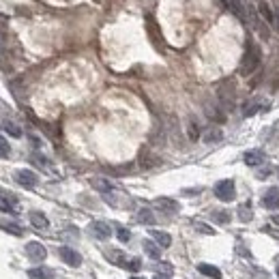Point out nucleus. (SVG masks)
I'll return each mask as SVG.
<instances>
[{
    "instance_id": "obj_1",
    "label": "nucleus",
    "mask_w": 279,
    "mask_h": 279,
    "mask_svg": "<svg viewBox=\"0 0 279 279\" xmlns=\"http://www.w3.org/2000/svg\"><path fill=\"white\" fill-rule=\"evenodd\" d=\"M260 60H262V52L260 45L249 41L245 49V56H243V63H241V75H251L253 71L260 67Z\"/></svg>"
},
{
    "instance_id": "obj_2",
    "label": "nucleus",
    "mask_w": 279,
    "mask_h": 279,
    "mask_svg": "<svg viewBox=\"0 0 279 279\" xmlns=\"http://www.w3.org/2000/svg\"><path fill=\"white\" fill-rule=\"evenodd\" d=\"M215 195H217L219 200H223V202H232V200H234V195H236L234 181H230V179L219 181V183L215 185Z\"/></svg>"
},
{
    "instance_id": "obj_3",
    "label": "nucleus",
    "mask_w": 279,
    "mask_h": 279,
    "mask_svg": "<svg viewBox=\"0 0 279 279\" xmlns=\"http://www.w3.org/2000/svg\"><path fill=\"white\" fill-rule=\"evenodd\" d=\"M26 256H28L33 262H43L45 256H47V251H45V247L41 245V243L30 241V243L26 245Z\"/></svg>"
},
{
    "instance_id": "obj_4",
    "label": "nucleus",
    "mask_w": 279,
    "mask_h": 279,
    "mask_svg": "<svg viewBox=\"0 0 279 279\" xmlns=\"http://www.w3.org/2000/svg\"><path fill=\"white\" fill-rule=\"evenodd\" d=\"M15 181H17L19 185H22V187H26V189L37 187V183H39L37 174H35V172H30V170H17V172H15Z\"/></svg>"
},
{
    "instance_id": "obj_5",
    "label": "nucleus",
    "mask_w": 279,
    "mask_h": 279,
    "mask_svg": "<svg viewBox=\"0 0 279 279\" xmlns=\"http://www.w3.org/2000/svg\"><path fill=\"white\" fill-rule=\"evenodd\" d=\"M58 253H60V258H63V262H67L69 266H80L82 264V256L73 249V247H60Z\"/></svg>"
},
{
    "instance_id": "obj_6",
    "label": "nucleus",
    "mask_w": 279,
    "mask_h": 279,
    "mask_svg": "<svg viewBox=\"0 0 279 279\" xmlns=\"http://www.w3.org/2000/svg\"><path fill=\"white\" fill-rule=\"evenodd\" d=\"M90 232L99 241H106V239H110V236H112V228L106 221H92L90 223Z\"/></svg>"
},
{
    "instance_id": "obj_7",
    "label": "nucleus",
    "mask_w": 279,
    "mask_h": 279,
    "mask_svg": "<svg viewBox=\"0 0 279 279\" xmlns=\"http://www.w3.org/2000/svg\"><path fill=\"white\" fill-rule=\"evenodd\" d=\"M243 159L249 168H260V165H264V161H266V155H264V150H247L243 155Z\"/></svg>"
},
{
    "instance_id": "obj_8",
    "label": "nucleus",
    "mask_w": 279,
    "mask_h": 279,
    "mask_svg": "<svg viewBox=\"0 0 279 279\" xmlns=\"http://www.w3.org/2000/svg\"><path fill=\"white\" fill-rule=\"evenodd\" d=\"M262 206L268 211H275L279 209V189L277 187H271L266 193H264V198H262Z\"/></svg>"
},
{
    "instance_id": "obj_9",
    "label": "nucleus",
    "mask_w": 279,
    "mask_h": 279,
    "mask_svg": "<svg viewBox=\"0 0 279 279\" xmlns=\"http://www.w3.org/2000/svg\"><path fill=\"white\" fill-rule=\"evenodd\" d=\"M155 204H157L159 209L165 211V213H179L181 211V204L176 200H172V198H157V200H155Z\"/></svg>"
},
{
    "instance_id": "obj_10",
    "label": "nucleus",
    "mask_w": 279,
    "mask_h": 279,
    "mask_svg": "<svg viewBox=\"0 0 279 279\" xmlns=\"http://www.w3.org/2000/svg\"><path fill=\"white\" fill-rule=\"evenodd\" d=\"M0 230H5L7 234H13V236H24V228L15 221H9V219H0Z\"/></svg>"
},
{
    "instance_id": "obj_11",
    "label": "nucleus",
    "mask_w": 279,
    "mask_h": 279,
    "mask_svg": "<svg viewBox=\"0 0 279 279\" xmlns=\"http://www.w3.org/2000/svg\"><path fill=\"white\" fill-rule=\"evenodd\" d=\"M30 223H33L37 230H47V228H49L47 217H45L43 213H39V211H33V213H30Z\"/></svg>"
},
{
    "instance_id": "obj_12",
    "label": "nucleus",
    "mask_w": 279,
    "mask_h": 279,
    "mask_svg": "<svg viewBox=\"0 0 279 279\" xmlns=\"http://www.w3.org/2000/svg\"><path fill=\"white\" fill-rule=\"evenodd\" d=\"M142 249L146 251V256L153 258V260H159V258H161V247L155 243V241H148V239H146V241L142 243Z\"/></svg>"
},
{
    "instance_id": "obj_13",
    "label": "nucleus",
    "mask_w": 279,
    "mask_h": 279,
    "mask_svg": "<svg viewBox=\"0 0 279 279\" xmlns=\"http://www.w3.org/2000/svg\"><path fill=\"white\" fill-rule=\"evenodd\" d=\"M28 277L30 279H54V273H52V268H47V266H37V268H30Z\"/></svg>"
},
{
    "instance_id": "obj_14",
    "label": "nucleus",
    "mask_w": 279,
    "mask_h": 279,
    "mask_svg": "<svg viewBox=\"0 0 279 279\" xmlns=\"http://www.w3.org/2000/svg\"><path fill=\"white\" fill-rule=\"evenodd\" d=\"M106 258H108L112 264H118V266H122V268H125V264H127V258H125V253H122L120 249H108V251H106Z\"/></svg>"
},
{
    "instance_id": "obj_15",
    "label": "nucleus",
    "mask_w": 279,
    "mask_h": 279,
    "mask_svg": "<svg viewBox=\"0 0 279 279\" xmlns=\"http://www.w3.org/2000/svg\"><path fill=\"white\" fill-rule=\"evenodd\" d=\"M90 185H92V187H95L97 191H101L103 195H108V193L114 191V185H112L110 181H106V179H92Z\"/></svg>"
},
{
    "instance_id": "obj_16",
    "label": "nucleus",
    "mask_w": 279,
    "mask_h": 279,
    "mask_svg": "<svg viewBox=\"0 0 279 279\" xmlns=\"http://www.w3.org/2000/svg\"><path fill=\"white\" fill-rule=\"evenodd\" d=\"M198 271L202 275H206V277H211V279H221V271L217 266H213V264L202 262V264H198Z\"/></svg>"
},
{
    "instance_id": "obj_17",
    "label": "nucleus",
    "mask_w": 279,
    "mask_h": 279,
    "mask_svg": "<svg viewBox=\"0 0 279 279\" xmlns=\"http://www.w3.org/2000/svg\"><path fill=\"white\" fill-rule=\"evenodd\" d=\"M138 221L144 223V225H155L157 217H155V213H153L150 209H140V211H138Z\"/></svg>"
},
{
    "instance_id": "obj_18",
    "label": "nucleus",
    "mask_w": 279,
    "mask_h": 279,
    "mask_svg": "<svg viewBox=\"0 0 279 279\" xmlns=\"http://www.w3.org/2000/svg\"><path fill=\"white\" fill-rule=\"evenodd\" d=\"M150 234H153L155 243H157L159 247H170V245H172V236H170L168 232H161V230H153Z\"/></svg>"
},
{
    "instance_id": "obj_19",
    "label": "nucleus",
    "mask_w": 279,
    "mask_h": 279,
    "mask_svg": "<svg viewBox=\"0 0 279 279\" xmlns=\"http://www.w3.org/2000/svg\"><path fill=\"white\" fill-rule=\"evenodd\" d=\"M223 138V133H221V129L219 127H211L209 131L204 133V142L206 144H213V142H219Z\"/></svg>"
},
{
    "instance_id": "obj_20",
    "label": "nucleus",
    "mask_w": 279,
    "mask_h": 279,
    "mask_svg": "<svg viewBox=\"0 0 279 279\" xmlns=\"http://www.w3.org/2000/svg\"><path fill=\"white\" fill-rule=\"evenodd\" d=\"M258 9H260V15L264 17V22H268V24H275V15H273V11H271V7H268V3H264V0H262V3L260 5H258Z\"/></svg>"
},
{
    "instance_id": "obj_21",
    "label": "nucleus",
    "mask_w": 279,
    "mask_h": 279,
    "mask_svg": "<svg viewBox=\"0 0 279 279\" xmlns=\"http://www.w3.org/2000/svg\"><path fill=\"white\" fill-rule=\"evenodd\" d=\"M206 114H209L213 120H217V122H223L225 120V114L221 112L219 106H211V103H209V106H206Z\"/></svg>"
},
{
    "instance_id": "obj_22",
    "label": "nucleus",
    "mask_w": 279,
    "mask_h": 279,
    "mask_svg": "<svg viewBox=\"0 0 279 279\" xmlns=\"http://www.w3.org/2000/svg\"><path fill=\"white\" fill-rule=\"evenodd\" d=\"M239 217H241V221H251L253 219V211H251V206L249 204H241L239 206Z\"/></svg>"
},
{
    "instance_id": "obj_23",
    "label": "nucleus",
    "mask_w": 279,
    "mask_h": 279,
    "mask_svg": "<svg viewBox=\"0 0 279 279\" xmlns=\"http://www.w3.org/2000/svg\"><path fill=\"white\" fill-rule=\"evenodd\" d=\"M211 217H213V221L221 223V225L230 223V213H228V211H213V213H211Z\"/></svg>"
},
{
    "instance_id": "obj_24",
    "label": "nucleus",
    "mask_w": 279,
    "mask_h": 279,
    "mask_svg": "<svg viewBox=\"0 0 279 279\" xmlns=\"http://www.w3.org/2000/svg\"><path fill=\"white\" fill-rule=\"evenodd\" d=\"M3 127L7 129L9 136H13V138H22V129H19L13 120H5V122H3Z\"/></svg>"
},
{
    "instance_id": "obj_25",
    "label": "nucleus",
    "mask_w": 279,
    "mask_h": 279,
    "mask_svg": "<svg viewBox=\"0 0 279 279\" xmlns=\"http://www.w3.org/2000/svg\"><path fill=\"white\" fill-rule=\"evenodd\" d=\"M268 106H266V103H247V106H245V112H243V114L245 116H253L256 114V112L258 110H266Z\"/></svg>"
},
{
    "instance_id": "obj_26",
    "label": "nucleus",
    "mask_w": 279,
    "mask_h": 279,
    "mask_svg": "<svg viewBox=\"0 0 279 279\" xmlns=\"http://www.w3.org/2000/svg\"><path fill=\"white\" fill-rule=\"evenodd\" d=\"M0 213H9V215H13V213H15L13 202H11V200H7V198H3V195H0Z\"/></svg>"
},
{
    "instance_id": "obj_27",
    "label": "nucleus",
    "mask_w": 279,
    "mask_h": 279,
    "mask_svg": "<svg viewBox=\"0 0 279 279\" xmlns=\"http://www.w3.org/2000/svg\"><path fill=\"white\" fill-rule=\"evenodd\" d=\"M116 236H118L120 243H129V241H131V232H129L127 228H120V225L116 228Z\"/></svg>"
},
{
    "instance_id": "obj_28",
    "label": "nucleus",
    "mask_w": 279,
    "mask_h": 279,
    "mask_svg": "<svg viewBox=\"0 0 279 279\" xmlns=\"http://www.w3.org/2000/svg\"><path fill=\"white\" fill-rule=\"evenodd\" d=\"M11 155V146H9V142L0 136V157H9Z\"/></svg>"
},
{
    "instance_id": "obj_29",
    "label": "nucleus",
    "mask_w": 279,
    "mask_h": 279,
    "mask_svg": "<svg viewBox=\"0 0 279 279\" xmlns=\"http://www.w3.org/2000/svg\"><path fill=\"white\" fill-rule=\"evenodd\" d=\"M140 266H142V262H140V258H131V260H127V264H125V268L127 271H140Z\"/></svg>"
},
{
    "instance_id": "obj_30",
    "label": "nucleus",
    "mask_w": 279,
    "mask_h": 279,
    "mask_svg": "<svg viewBox=\"0 0 279 279\" xmlns=\"http://www.w3.org/2000/svg\"><path fill=\"white\" fill-rule=\"evenodd\" d=\"M193 228L198 230V232H202V234H209V236H211V234H215V230L211 228V225H206V223H200V221H195V223H193Z\"/></svg>"
},
{
    "instance_id": "obj_31",
    "label": "nucleus",
    "mask_w": 279,
    "mask_h": 279,
    "mask_svg": "<svg viewBox=\"0 0 279 279\" xmlns=\"http://www.w3.org/2000/svg\"><path fill=\"white\" fill-rule=\"evenodd\" d=\"M271 174H273V168H271V165H264V168H260V170L256 172V176L260 179V181H264V179L271 176Z\"/></svg>"
},
{
    "instance_id": "obj_32",
    "label": "nucleus",
    "mask_w": 279,
    "mask_h": 279,
    "mask_svg": "<svg viewBox=\"0 0 279 279\" xmlns=\"http://www.w3.org/2000/svg\"><path fill=\"white\" fill-rule=\"evenodd\" d=\"M33 161H35V163H39V165H43V168H49V159H45L43 155H39V153H35V155H33Z\"/></svg>"
},
{
    "instance_id": "obj_33",
    "label": "nucleus",
    "mask_w": 279,
    "mask_h": 279,
    "mask_svg": "<svg viewBox=\"0 0 279 279\" xmlns=\"http://www.w3.org/2000/svg\"><path fill=\"white\" fill-rule=\"evenodd\" d=\"M198 136H200V133H198V125H195V122H189V138L191 140H198Z\"/></svg>"
},
{
    "instance_id": "obj_34",
    "label": "nucleus",
    "mask_w": 279,
    "mask_h": 279,
    "mask_svg": "<svg viewBox=\"0 0 279 279\" xmlns=\"http://www.w3.org/2000/svg\"><path fill=\"white\" fill-rule=\"evenodd\" d=\"M159 268H163V271H165V275H170V273H172V266H170L168 262H165V264H161Z\"/></svg>"
},
{
    "instance_id": "obj_35",
    "label": "nucleus",
    "mask_w": 279,
    "mask_h": 279,
    "mask_svg": "<svg viewBox=\"0 0 279 279\" xmlns=\"http://www.w3.org/2000/svg\"><path fill=\"white\" fill-rule=\"evenodd\" d=\"M153 279H170V275H161V273H157V275H155Z\"/></svg>"
},
{
    "instance_id": "obj_36",
    "label": "nucleus",
    "mask_w": 279,
    "mask_h": 279,
    "mask_svg": "<svg viewBox=\"0 0 279 279\" xmlns=\"http://www.w3.org/2000/svg\"><path fill=\"white\" fill-rule=\"evenodd\" d=\"M275 24H277V30H279V5H277V19H275Z\"/></svg>"
},
{
    "instance_id": "obj_37",
    "label": "nucleus",
    "mask_w": 279,
    "mask_h": 279,
    "mask_svg": "<svg viewBox=\"0 0 279 279\" xmlns=\"http://www.w3.org/2000/svg\"><path fill=\"white\" fill-rule=\"evenodd\" d=\"M273 221H275V223H279V215H275V217H273Z\"/></svg>"
},
{
    "instance_id": "obj_38",
    "label": "nucleus",
    "mask_w": 279,
    "mask_h": 279,
    "mask_svg": "<svg viewBox=\"0 0 279 279\" xmlns=\"http://www.w3.org/2000/svg\"><path fill=\"white\" fill-rule=\"evenodd\" d=\"M131 279H142V277H131Z\"/></svg>"
},
{
    "instance_id": "obj_39",
    "label": "nucleus",
    "mask_w": 279,
    "mask_h": 279,
    "mask_svg": "<svg viewBox=\"0 0 279 279\" xmlns=\"http://www.w3.org/2000/svg\"><path fill=\"white\" fill-rule=\"evenodd\" d=\"M277 273H279V266H277Z\"/></svg>"
}]
</instances>
